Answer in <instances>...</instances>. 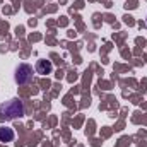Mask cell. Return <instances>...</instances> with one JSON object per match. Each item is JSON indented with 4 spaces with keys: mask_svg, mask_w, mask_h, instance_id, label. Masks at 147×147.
<instances>
[{
    "mask_svg": "<svg viewBox=\"0 0 147 147\" xmlns=\"http://www.w3.org/2000/svg\"><path fill=\"white\" fill-rule=\"evenodd\" d=\"M146 22H147V17H146Z\"/></svg>",
    "mask_w": 147,
    "mask_h": 147,
    "instance_id": "5",
    "label": "cell"
},
{
    "mask_svg": "<svg viewBox=\"0 0 147 147\" xmlns=\"http://www.w3.org/2000/svg\"><path fill=\"white\" fill-rule=\"evenodd\" d=\"M53 72V63L50 60H38L36 62V74L39 75H48Z\"/></svg>",
    "mask_w": 147,
    "mask_h": 147,
    "instance_id": "3",
    "label": "cell"
},
{
    "mask_svg": "<svg viewBox=\"0 0 147 147\" xmlns=\"http://www.w3.org/2000/svg\"><path fill=\"white\" fill-rule=\"evenodd\" d=\"M14 137L16 134L10 127H0V142H12Z\"/></svg>",
    "mask_w": 147,
    "mask_h": 147,
    "instance_id": "4",
    "label": "cell"
},
{
    "mask_svg": "<svg viewBox=\"0 0 147 147\" xmlns=\"http://www.w3.org/2000/svg\"><path fill=\"white\" fill-rule=\"evenodd\" d=\"M14 80L19 84V86H26L33 80V67L29 63H19L16 74H14Z\"/></svg>",
    "mask_w": 147,
    "mask_h": 147,
    "instance_id": "2",
    "label": "cell"
},
{
    "mask_svg": "<svg viewBox=\"0 0 147 147\" xmlns=\"http://www.w3.org/2000/svg\"><path fill=\"white\" fill-rule=\"evenodd\" d=\"M21 116H24V105L21 99L14 98L0 105V121H10Z\"/></svg>",
    "mask_w": 147,
    "mask_h": 147,
    "instance_id": "1",
    "label": "cell"
}]
</instances>
